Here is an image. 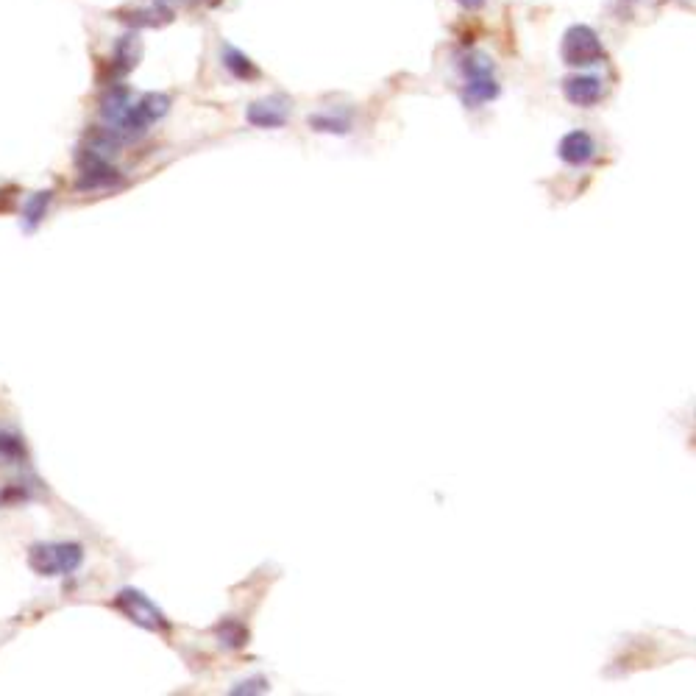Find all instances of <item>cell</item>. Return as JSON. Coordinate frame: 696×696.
<instances>
[{
	"instance_id": "cell-11",
	"label": "cell",
	"mask_w": 696,
	"mask_h": 696,
	"mask_svg": "<svg viewBox=\"0 0 696 696\" xmlns=\"http://www.w3.org/2000/svg\"><path fill=\"white\" fill-rule=\"evenodd\" d=\"M560 156L568 165H585L596 156V142L588 131H571L560 140Z\"/></svg>"
},
{
	"instance_id": "cell-16",
	"label": "cell",
	"mask_w": 696,
	"mask_h": 696,
	"mask_svg": "<svg viewBox=\"0 0 696 696\" xmlns=\"http://www.w3.org/2000/svg\"><path fill=\"white\" fill-rule=\"evenodd\" d=\"M621 6H635V3H641V0H619Z\"/></svg>"
},
{
	"instance_id": "cell-9",
	"label": "cell",
	"mask_w": 696,
	"mask_h": 696,
	"mask_svg": "<svg viewBox=\"0 0 696 696\" xmlns=\"http://www.w3.org/2000/svg\"><path fill=\"white\" fill-rule=\"evenodd\" d=\"M140 59H142V39L134 28H129V31H126L123 37H117L115 45H112V56H109L112 81L129 76L131 70L140 65ZM112 81H109V84H112Z\"/></svg>"
},
{
	"instance_id": "cell-13",
	"label": "cell",
	"mask_w": 696,
	"mask_h": 696,
	"mask_svg": "<svg viewBox=\"0 0 696 696\" xmlns=\"http://www.w3.org/2000/svg\"><path fill=\"white\" fill-rule=\"evenodd\" d=\"M48 201H51V193H37L31 201H28L26 215H23V218L28 220V226H34V223H39V220L45 218Z\"/></svg>"
},
{
	"instance_id": "cell-1",
	"label": "cell",
	"mask_w": 696,
	"mask_h": 696,
	"mask_svg": "<svg viewBox=\"0 0 696 696\" xmlns=\"http://www.w3.org/2000/svg\"><path fill=\"white\" fill-rule=\"evenodd\" d=\"M109 87L112 90L106 92V98L101 101V117H104L106 129L120 142L140 140L156 120H162L170 112V98L165 92L131 95L129 87H120V84H109Z\"/></svg>"
},
{
	"instance_id": "cell-14",
	"label": "cell",
	"mask_w": 696,
	"mask_h": 696,
	"mask_svg": "<svg viewBox=\"0 0 696 696\" xmlns=\"http://www.w3.org/2000/svg\"><path fill=\"white\" fill-rule=\"evenodd\" d=\"M165 3L170 9H193V6H204V3H218V0H156Z\"/></svg>"
},
{
	"instance_id": "cell-12",
	"label": "cell",
	"mask_w": 696,
	"mask_h": 696,
	"mask_svg": "<svg viewBox=\"0 0 696 696\" xmlns=\"http://www.w3.org/2000/svg\"><path fill=\"white\" fill-rule=\"evenodd\" d=\"M310 126L315 131H329V134H348L351 120L346 115H335V112H321V115L310 117Z\"/></svg>"
},
{
	"instance_id": "cell-4",
	"label": "cell",
	"mask_w": 696,
	"mask_h": 696,
	"mask_svg": "<svg viewBox=\"0 0 696 696\" xmlns=\"http://www.w3.org/2000/svg\"><path fill=\"white\" fill-rule=\"evenodd\" d=\"M84 560V549L78 543H37L28 552V566L39 577H67Z\"/></svg>"
},
{
	"instance_id": "cell-2",
	"label": "cell",
	"mask_w": 696,
	"mask_h": 696,
	"mask_svg": "<svg viewBox=\"0 0 696 696\" xmlns=\"http://www.w3.org/2000/svg\"><path fill=\"white\" fill-rule=\"evenodd\" d=\"M454 67L463 76V104L465 106H482L488 101H496L502 84L496 78V65L488 53L482 51H460L454 56Z\"/></svg>"
},
{
	"instance_id": "cell-15",
	"label": "cell",
	"mask_w": 696,
	"mask_h": 696,
	"mask_svg": "<svg viewBox=\"0 0 696 696\" xmlns=\"http://www.w3.org/2000/svg\"><path fill=\"white\" fill-rule=\"evenodd\" d=\"M454 3H457V6H460L463 12H479V9H482V6H485L488 0H454Z\"/></svg>"
},
{
	"instance_id": "cell-6",
	"label": "cell",
	"mask_w": 696,
	"mask_h": 696,
	"mask_svg": "<svg viewBox=\"0 0 696 696\" xmlns=\"http://www.w3.org/2000/svg\"><path fill=\"white\" fill-rule=\"evenodd\" d=\"M115 20L126 23L134 31L140 28H165L176 20V9H170L165 3H156V0H148V3H129L123 9H117Z\"/></svg>"
},
{
	"instance_id": "cell-8",
	"label": "cell",
	"mask_w": 696,
	"mask_h": 696,
	"mask_svg": "<svg viewBox=\"0 0 696 696\" xmlns=\"http://www.w3.org/2000/svg\"><path fill=\"white\" fill-rule=\"evenodd\" d=\"M290 106L293 101L287 95H268L245 109V120L257 129H282L290 120Z\"/></svg>"
},
{
	"instance_id": "cell-7",
	"label": "cell",
	"mask_w": 696,
	"mask_h": 696,
	"mask_svg": "<svg viewBox=\"0 0 696 696\" xmlns=\"http://www.w3.org/2000/svg\"><path fill=\"white\" fill-rule=\"evenodd\" d=\"M560 90H563V98H566L568 104L580 106V109H591V106H596L605 98L607 81L602 76H596V73H574V76L563 78Z\"/></svg>"
},
{
	"instance_id": "cell-5",
	"label": "cell",
	"mask_w": 696,
	"mask_h": 696,
	"mask_svg": "<svg viewBox=\"0 0 696 696\" xmlns=\"http://www.w3.org/2000/svg\"><path fill=\"white\" fill-rule=\"evenodd\" d=\"M115 607L120 613H126V619H131L134 624H140L145 630L151 632H165L170 627V621L165 619V613L145 596V593L134 591V588H126V591L117 593Z\"/></svg>"
},
{
	"instance_id": "cell-3",
	"label": "cell",
	"mask_w": 696,
	"mask_h": 696,
	"mask_svg": "<svg viewBox=\"0 0 696 696\" xmlns=\"http://www.w3.org/2000/svg\"><path fill=\"white\" fill-rule=\"evenodd\" d=\"M560 56L568 67H596L607 62V48L596 28L588 23H574L563 31Z\"/></svg>"
},
{
	"instance_id": "cell-10",
	"label": "cell",
	"mask_w": 696,
	"mask_h": 696,
	"mask_svg": "<svg viewBox=\"0 0 696 696\" xmlns=\"http://www.w3.org/2000/svg\"><path fill=\"white\" fill-rule=\"evenodd\" d=\"M220 65L237 81H257V78H262V70H259L257 62L245 51L234 48L232 42H226V39L220 42Z\"/></svg>"
}]
</instances>
